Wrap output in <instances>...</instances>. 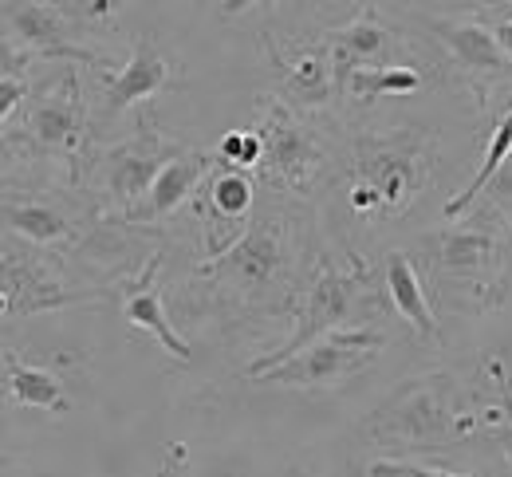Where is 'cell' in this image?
Instances as JSON below:
<instances>
[{
  "label": "cell",
  "instance_id": "cell-1",
  "mask_svg": "<svg viewBox=\"0 0 512 477\" xmlns=\"http://www.w3.org/2000/svg\"><path fill=\"white\" fill-rule=\"evenodd\" d=\"M316 253L312 209L296 194L272 190L256 202L245 233L182 280L170 300L174 320L201 324L221 340L272 320H296Z\"/></svg>",
  "mask_w": 512,
  "mask_h": 477
},
{
  "label": "cell",
  "instance_id": "cell-2",
  "mask_svg": "<svg viewBox=\"0 0 512 477\" xmlns=\"http://www.w3.org/2000/svg\"><path fill=\"white\" fill-rule=\"evenodd\" d=\"M410 257L449 308L493 312L512 292V217L485 202L457 225L422 233Z\"/></svg>",
  "mask_w": 512,
  "mask_h": 477
},
{
  "label": "cell",
  "instance_id": "cell-3",
  "mask_svg": "<svg viewBox=\"0 0 512 477\" xmlns=\"http://www.w3.org/2000/svg\"><path fill=\"white\" fill-rule=\"evenodd\" d=\"M473 430H477V414L465 410L461 387L449 371H422L402 379L359 422V434L371 446L402 454H446Z\"/></svg>",
  "mask_w": 512,
  "mask_h": 477
},
{
  "label": "cell",
  "instance_id": "cell-4",
  "mask_svg": "<svg viewBox=\"0 0 512 477\" xmlns=\"http://www.w3.org/2000/svg\"><path fill=\"white\" fill-rule=\"evenodd\" d=\"M375 304L379 300L371 292V265L359 253H347V261H335L331 257V245L320 241V253H316V265H312V280H308L304 300H300L296 320H292V336L280 343L276 351L253 359L249 363V379L260 375L264 367H272V363L304 351L308 343H316L327 332L347 328L355 316H363Z\"/></svg>",
  "mask_w": 512,
  "mask_h": 477
},
{
  "label": "cell",
  "instance_id": "cell-5",
  "mask_svg": "<svg viewBox=\"0 0 512 477\" xmlns=\"http://www.w3.org/2000/svg\"><path fill=\"white\" fill-rule=\"evenodd\" d=\"M79 64H60V75L40 83L28 103H24V119H20V150L28 158L40 162H56L64 170L67 182L83 186V166L91 158V111L79 87Z\"/></svg>",
  "mask_w": 512,
  "mask_h": 477
},
{
  "label": "cell",
  "instance_id": "cell-6",
  "mask_svg": "<svg viewBox=\"0 0 512 477\" xmlns=\"http://www.w3.org/2000/svg\"><path fill=\"white\" fill-rule=\"evenodd\" d=\"M438 162V135L422 127H402L383 135H355L351 142V178L367 182L383 198L386 221L402 217L422 198V190L434 178Z\"/></svg>",
  "mask_w": 512,
  "mask_h": 477
},
{
  "label": "cell",
  "instance_id": "cell-7",
  "mask_svg": "<svg viewBox=\"0 0 512 477\" xmlns=\"http://www.w3.org/2000/svg\"><path fill=\"white\" fill-rule=\"evenodd\" d=\"M186 146L170 142L162 131L146 127L134 138L111 146V150H91L87 166H83V190L95 194V202L103 205V217L130 225V217L142 209L154 178L162 174V166L170 158H178Z\"/></svg>",
  "mask_w": 512,
  "mask_h": 477
},
{
  "label": "cell",
  "instance_id": "cell-8",
  "mask_svg": "<svg viewBox=\"0 0 512 477\" xmlns=\"http://www.w3.org/2000/svg\"><path fill=\"white\" fill-rule=\"evenodd\" d=\"M256 135L264 142V158L256 166L260 182L284 194H312L316 178L323 174V142L300 119L296 107H288L280 95H256Z\"/></svg>",
  "mask_w": 512,
  "mask_h": 477
},
{
  "label": "cell",
  "instance_id": "cell-9",
  "mask_svg": "<svg viewBox=\"0 0 512 477\" xmlns=\"http://www.w3.org/2000/svg\"><path fill=\"white\" fill-rule=\"evenodd\" d=\"M386 347V336L379 328H335L308 343L304 351L264 367L253 375V383L264 387H300V391H327V387H343L347 379L363 375Z\"/></svg>",
  "mask_w": 512,
  "mask_h": 477
},
{
  "label": "cell",
  "instance_id": "cell-10",
  "mask_svg": "<svg viewBox=\"0 0 512 477\" xmlns=\"http://www.w3.org/2000/svg\"><path fill=\"white\" fill-rule=\"evenodd\" d=\"M87 221H107L103 205L87 190V198H71L67 190H12L4 194V229L28 245H71Z\"/></svg>",
  "mask_w": 512,
  "mask_h": 477
},
{
  "label": "cell",
  "instance_id": "cell-11",
  "mask_svg": "<svg viewBox=\"0 0 512 477\" xmlns=\"http://www.w3.org/2000/svg\"><path fill=\"white\" fill-rule=\"evenodd\" d=\"M75 28H79V20L60 0H4V32H8L4 40L8 44H20V52H28L40 64L103 68V60L95 52L75 44Z\"/></svg>",
  "mask_w": 512,
  "mask_h": 477
},
{
  "label": "cell",
  "instance_id": "cell-12",
  "mask_svg": "<svg viewBox=\"0 0 512 477\" xmlns=\"http://www.w3.org/2000/svg\"><path fill=\"white\" fill-rule=\"evenodd\" d=\"M103 300V292H75L56 276V269L32 253V249H16L12 237L4 241V280H0V316L4 324L40 316V312H56L71 304H95Z\"/></svg>",
  "mask_w": 512,
  "mask_h": 477
},
{
  "label": "cell",
  "instance_id": "cell-13",
  "mask_svg": "<svg viewBox=\"0 0 512 477\" xmlns=\"http://www.w3.org/2000/svg\"><path fill=\"white\" fill-rule=\"evenodd\" d=\"M178 75H182V64L162 52V40L154 32H142L134 40L127 64L115 75H103V95H99V107L91 111V131L111 127L130 107H138V103L154 99L162 87H170Z\"/></svg>",
  "mask_w": 512,
  "mask_h": 477
},
{
  "label": "cell",
  "instance_id": "cell-14",
  "mask_svg": "<svg viewBox=\"0 0 512 477\" xmlns=\"http://www.w3.org/2000/svg\"><path fill=\"white\" fill-rule=\"evenodd\" d=\"M331 56L335 71V87L343 91V83L359 68H390V64H406V36L386 20L379 8H359L355 20L327 28L320 40Z\"/></svg>",
  "mask_w": 512,
  "mask_h": 477
},
{
  "label": "cell",
  "instance_id": "cell-15",
  "mask_svg": "<svg viewBox=\"0 0 512 477\" xmlns=\"http://www.w3.org/2000/svg\"><path fill=\"white\" fill-rule=\"evenodd\" d=\"M426 32L449 52V60L465 71V79L489 95L501 83H512V60L501 48L497 32L485 28L481 20H461V16H426Z\"/></svg>",
  "mask_w": 512,
  "mask_h": 477
},
{
  "label": "cell",
  "instance_id": "cell-16",
  "mask_svg": "<svg viewBox=\"0 0 512 477\" xmlns=\"http://www.w3.org/2000/svg\"><path fill=\"white\" fill-rule=\"evenodd\" d=\"M256 209V190L253 178L237 166H221L205 178V186L197 190V217L205 221V245L209 257L225 253L249 225Z\"/></svg>",
  "mask_w": 512,
  "mask_h": 477
},
{
  "label": "cell",
  "instance_id": "cell-17",
  "mask_svg": "<svg viewBox=\"0 0 512 477\" xmlns=\"http://www.w3.org/2000/svg\"><path fill=\"white\" fill-rule=\"evenodd\" d=\"M260 48H264V60L272 68V95H280L288 107H296V111H320V107L339 99L331 56H327L323 44L308 48V52H296V56H284L264 36Z\"/></svg>",
  "mask_w": 512,
  "mask_h": 477
},
{
  "label": "cell",
  "instance_id": "cell-18",
  "mask_svg": "<svg viewBox=\"0 0 512 477\" xmlns=\"http://www.w3.org/2000/svg\"><path fill=\"white\" fill-rule=\"evenodd\" d=\"M213 170H217V162H213L209 150H182L178 158H170V162L162 166V174L154 178V186H150L142 209L130 217V225H154V221L178 213V209L205 186V178H209Z\"/></svg>",
  "mask_w": 512,
  "mask_h": 477
},
{
  "label": "cell",
  "instance_id": "cell-19",
  "mask_svg": "<svg viewBox=\"0 0 512 477\" xmlns=\"http://www.w3.org/2000/svg\"><path fill=\"white\" fill-rule=\"evenodd\" d=\"M383 292L386 300H390V308L422 336V340H434L442 343V328H438V316H434V308H430V288H426V280L418 273V265H414V257L410 253H402V249H394V253H386L383 261Z\"/></svg>",
  "mask_w": 512,
  "mask_h": 477
},
{
  "label": "cell",
  "instance_id": "cell-20",
  "mask_svg": "<svg viewBox=\"0 0 512 477\" xmlns=\"http://www.w3.org/2000/svg\"><path fill=\"white\" fill-rule=\"evenodd\" d=\"M158 265H162V257H150L146 273L138 276L134 284H123L119 308H123V320L134 324V328H142V332H150L154 340L162 343L166 355L190 363V343L182 340V332L170 324V316H166V308H162V296L154 292V273H158Z\"/></svg>",
  "mask_w": 512,
  "mask_h": 477
},
{
  "label": "cell",
  "instance_id": "cell-21",
  "mask_svg": "<svg viewBox=\"0 0 512 477\" xmlns=\"http://www.w3.org/2000/svg\"><path fill=\"white\" fill-rule=\"evenodd\" d=\"M4 383H8V395L20 410H52V414L71 410L64 383L44 367L20 363L12 351H4Z\"/></svg>",
  "mask_w": 512,
  "mask_h": 477
},
{
  "label": "cell",
  "instance_id": "cell-22",
  "mask_svg": "<svg viewBox=\"0 0 512 477\" xmlns=\"http://www.w3.org/2000/svg\"><path fill=\"white\" fill-rule=\"evenodd\" d=\"M422 71L414 64H390V68H359L339 91V99L355 103V107H371L375 99L386 95H414L422 87Z\"/></svg>",
  "mask_w": 512,
  "mask_h": 477
},
{
  "label": "cell",
  "instance_id": "cell-23",
  "mask_svg": "<svg viewBox=\"0 0 512 477\" xmlns=\"http://www.w3.org/2000/svg\"><path fill=\"white\" fill-rule=\"evenodd\" d=\"M509 154H512V111L505 115V119H501V123H497V127H493L489 150H485V162H481V170L473 174V182H469V186H465L457 198H449L442 213H446V217H457V213H465L469 205L477 202V194H481V190L493 182V174L505 166V158H509Z\"/></svg>",
  "mask_w": 512,
  "mask_h": 477
},
{
  "label": "cell",
  "instance_id": "cell-24",
  "mask_svg": "<svg viewBox=\"0 0 512 477\" xmlns=\"http://www.w3.org/2000/svg\"><path fill=\"white\" fill-rule=\"evenodd\" d=\"M485 367H489V375L497 383V410H485L489 414V438L497 442V450L505 454V462L512 466V379L505 375L501 359H489Z\"/></svg>",
  "mask_w": 512,
  "mask_h": 477
},
{
  "label": "cell",
  "instance_id": "cell-25",
  "mask_svg": "<svg viewBox=\"0 0 512 477\" xmlns=\"http://www.w3.org/2000/svg\"><path fill=\"white\" fill-rule=\"evenodd\" d=\"M264 158V142L256 135V127L245 131H229V135L217 142V162L221 166H237V170H256Z\"/></svg>",
  "mask_w": 512,
  "mask_h": 477
},
{
  "label": "cell",
  "instance_id": "cell-26",
  "mask_svg": "<svg viewBox=\"0 0 512 477\" xmlns=\"http://www.w3.org/2000/svg\"><path fill=\"white\" fill-rule=\"evenodd\" d=\"M367 477H481V474H449V470H430L410 458H379L367 466Z\"/></svg>",
  "mask_w": 512,
  "mask_h": 477
},
{
  "label": "cell",
  "instance_id": "cell-27",
  "mask_svg": "<svg viewBox=\"0 0 512 477\" xmlns=\"http://www.w3.org/2000/svg\"><path fill=\"white\" fill-rule=\"evenodd\" d=\"M253 4H268V0H225V4H221V16H241V12H249Z\"/></svg>",
  "mask_w": 512,
  "mask_h": 477
},
{
  "label": "cell",
  "instance_id": "cell-28",
  "mask_svg": "<svg viewBox=\"0 0 512 477\" xmlns=\"http://www.w3.org/2000/svg\"><path fill=\"white\" fill-rule=\"evenodd\" d=\"M497 40H501V48L509 52V60H512V20H501V24H497Z\"/></svg>",
  "mask_w": 512,
  "mask_h": 477
},
{
  "label": "cell",
  "instance_id": "cell-29",
  "mask_svg": "<svg viewBox=\"0 0 512 477\" xmlns=\"http://www.w3.org/2000/svg\"><path fill=\"white\" fill-rule=\"evenodd\" d=\"M481 4H489V8H493V4H501V0H481Z\"/></svg>",
  "mask_w": 512,
  "mask_h": 477
},
{
  "label": "cell",
  "instance_id": "cell-30",
  "mask_svg": "<svg viewBox=\"0 0 512 477\" xmlns=\"http://www.w3.org/2000/svg\"><path fill=\"white\" fill-rule=\"evenodd\" d=\"M505 4H509V8H512V0H505Z\"/></svg>",
  "mask_w": 512,
  "mask_h": 477
}]
</instances>
